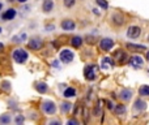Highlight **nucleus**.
Listing matches in <instances>:
<instances>
[{"label": "nucleus", "instance_id": "1", "mask_svg": "<svg viewBox=\"0 0 149 125\" xmlns=\"http://www.w3.org/2000/svg\"><path fill=\"white\" fill-rule=\"evenodd\" d=\"M29 59V54L22 48H17L13 51V60L18 64H24L26 63V60Z\"/></svg>", "mask_w": 149, "mask_h": 125}, {"label": "nucleus", "instance_id": "2", "mask_svg": "<svg viewBox=\"0 0 149 125\" xmlns=\"http://www.w3.org/2000/svg\"><path fill=\"white\" fill-rule=\"evenodd\" d=\"M110 22H111V25L115 26V28H122V26L124 25V22H126V18H124L123 13L115 12V13H113V15H111Z\"/></svg>", "mask_w": 149, "mask_h": 125}, {"label": "nucleus", "instance_id": "3", "mask_svg": "<svg viewBox=\"0 0 149 125\" xmlns=\"http://www.w3.org/2000/svg\"><path fill=\"white\" fill-rule=\"evenodd\" d=\"M59 57H60V61H62V63H64V64H70V63H72V61H73V59H74V54H73L72 50L64 48V50H62V51H60Z\"/></svg>", "mask_w": 149, "mask_h": 125}, {"label": "nucleus", "instance_id": "4", "mask_svg": "<svg viewBox=\"0 0 149 125\" xmlns=\"http://www.w3.org/2000/svg\"><path fill=\"white\" fill-rule=\"evenodd\" d=\"M97 69L98 66L95 65H86L84 69V77L85 79H88V81H93V79H95V77H97Z\"/></svg>", "mask_w": 149, "mask_h": 125}, {"label": "nucleus", "instance_id": "5", "mask_svg": "<svg viewBox=\"0 0 149 125\" xmlns=\"http://www.w3.org/2000/svg\"><path fill=\"white\" fill-rule=\"evenodd\" d=\"M42 110L46 115H55L56 112V104H55L52 100H45L42 103Z\"/></svg>", "mask_w": 149, "mask_h": 125}, {"label": "nucleus", "instance_id": "6", "mask_svg": "<svg viewBox=\"0 0 149 125\" xmlns=\"http://www.w3.org/2000/svg\"><path fill=\"white\" fill-rule=\"evenodd\" d=\"M140 34H141V29L136 25H132L127 29V38L130 39H137L140 37Z\"/></svg>", "mask_w": 149, "mask_h": 125}, {"label": "nucleus", "instance_id": "7", "mask_svg": "<svg viewBox=\"0 0 149 125\" xmlns=\"http://www.w3.org/2000/svg\"><path fill=\"white\" fill-rule=\"evenodd\" d=\"M128 64L132 66V68L135 69H140L144 66V59H143L141 56H139V55H134V56L130 59Z\"/></svg>", "mask_w": 149, "mask_h": 125}, {"label": "nucleus", "instance_id": "8", "mask_svg": "<svg viewBox=\"0 0 149 125\" xmlns=\"http://www.w3.org/2000/svg\"><path fill=\"white\" fill-rule=\"evenodd\" d=\"M114 41L111 38H102L100 41V48L103 50V51H110L114 47Z\"/></svg>", "mask_w": 149, "mask_h": 125}, {"label": "nucleus", "instance_id": "9", "mask_svg": "<svg viewBox=\"0 0 149 125\" xmlns=\"http://www.w3.org/2000/svg\"><path fill=\"white\" fill-rule=\"evenodd\" d=\"M118 97H119V99L123 100V102H130V100L132 99V97H134V91H132L131 89H122L120 91H119Z\"/></svg>", "mask_w": 149, "mask_h": 125}, {"label": "nucleus", "instance_id": "10", "mask_svg": "<svg viewBox=\"0 0 149 125\" xmlns=\"http://www.w3.org/2000/svg\"><path fill=\"white\" fill-rule=\"evenodd\" d=\"M60 28H62L64 31H72L76 29V23H74V21L71 20V18H65V20L62 21Z\"/></svg>", "mask_w": 149, "mask_h": 125}, {"label": "nucleus", "instance_id": "11", "mask_svg": "<svg viewBox=\"0 0 149 125\" xmlns=\"http://www.w3.org/2000/svg\"><path fill=\"white\" fill-rule=\"evenodd\" d=\"M42 46H43V42H42L41 38H31L30 41L28 42V47L30 50H34V51H37V50H41Z\"/></svg>", "mask_w": 149, "mask_h": 125}, {"label": "nucleus", "instance_id": "12", "mask_svg": "<svg viewBox=\"0 0 149 125\" xmlns=\"http://www.w3.org/2000/svg\"><path fill=\"white\" fill-rule=\"evenodd\" d=\"M126 47L131 52H140V51H147V47L144 44H136V43H127Z\"/></svg>", "mask_w": 149, "mask_h": 125}, {"label": "nucleus", "instance_id": "13", "mask_svg": "<svg viewBox=\"0 0 149 125\" xmlns=\"http://www.w3.org/2000/svg\"><path fill=\"white\" fill-rule=\"evenodd\" d=\"M147 102L145 100H143L141 98L137 100H135V104H134V110L137 111V112H141V111H145L147 110Z\"/></svg>", "mask_w": 149, "mask_h": 125}, {"label": "nucleus", "instance_id": "14", "mask_svg": "<svg viewBox=\"0 0 149 125\" xmlns=\"http://www.w3.org/2000/svg\"><path fill=\"white\" fill-rule=\"evenodd\" d=\"M114 65H115V61H114L113 57L106 56V57H103L102 61H101V66H102L103 69H110V68H113Z\"/></svg>", "mask_w": 149, "mask_h": 125}, {"label": "nucleus", "instance_id": "15", "mask_svg": "<svg viewBox=\"0 0 149 125\" xmlns=\"http://www.w3.org/2000/svg\"><path fill=\"white\" fill-rule=\"evenodd\" d=\"M3 20H5V21H10V20H13V18L16 17V9H13V8H9L8 10H5L4 13H3Z\"/></svg>", "mask_w": 149, "mask_h": 125}, {"label": "nucleus", "instance_id": "16", "mask_svg": "<svg viewBox=\"0 0 149 125\" xmlns=\"http://www.w3.org/2000/svg\"><path fill=\"white\" fill-rule=\"evenodd\" d=\"M34 87H36V90L39 94H46V93L49 91V86H47V84H45V82H37V84L34 85Z\"/></svg>", "mask_w": 149, "mask_h": 125}, {"label": "nucleus", "instance_id": "17", "mask_svg": "<svg viewBox=\"0 0 149 125\" xmlns=\"http://www.w3.org/2000/svg\"><path fill=\"white\" fill-rule=\"evenodd\" d=\"M82 43H84V39L80 35H74L71 38V44H72V47H74V48H80L82 46Z\"/></svg>", "mask_w": 149, "mask_h": 125}, {"label": "nucleus", "instance_id": "18", "mask_svg": "<svg viewBox=\"0 0 149 125\" xmlns=\"http://www.w3.org/2000/svg\"><path fill=\"white\" fill-rule=\"evenodd\" d=\"M54 8V1L52 0H45L43 4H42V9H43L45 13H50Z\"/></svg>", "mask_w": 149, "mask_h": 125}, {"label": "nucleus", "instance_id": "19", "mask_svg": "<svg viewBox=\"0 0 149 125\" xmlns=\"http://www.w3.org/2000/svg\"><path fill=\"white\" fill-rule=\"evenodd\" d=\"M76 94H77V91H76V89L74 87H67V89L63 91V97L64 98H73V97H76Z\"/></svg>", "mask_w": 149, "mask_h": 125}, {"label": "nucleus", "instance_id": "20", "mask_svg": "<svg viewBox=\"0 0 149 125\" xmlns=\"http://www.w3.org/2000/svg\"><path fill=\"white\" fill-rule=\"evenodd\" d=\"M114 112H115V115H126V112H127V110H126V106L124 104H116V106H114Z\"/></svg>", "mask_w": 149, "mask_h": 125}, {"label": "nucleus", "instance_id": "21", "mask_svg": "<svg viewBox=\"0 0 149 125\" xmlns=\"http://www.w3.org/2000/svg\"><path fill=\"white\" fill-rule=\"evenodd\" d=\"M115 57H116V61H118V63H124L127 60L126 52L122 51V50H118V51L115 52Z\"/></svg>", "mask_w": 149, "mask_h": 125}, {"label": "nucleus", "instance_id": "22", "mask_svg": "<svg viewBox=\"0 0 149 125\" xmlns=\"http://www.w3.org/2000/svg\"><path fill=\"white\" fill-rule=\"evenodd\" d=\"M60 110H62L63 113L71 112V110H72V103H70V102H63L62 104H60Z\"/></svg>", "mask_w": 149, "mask_h": 125}, {"label": "nucleus", "instance_id": "23", "mask_svg": "<svg viewBox=\"0 0 149 125\" xmlns=\"http://www.w3.org/2000/svg\"><path fill=\"white\" fill-rule=\"evenodd\" d=\"M140 97H149V85H141L139 87Z\"/></svg>", "mask_w": 149, "mask_h": 125}, {"label": "nucleus", "instance_id": "24", "mask_svg": "<svg viewBox=\"0 0 149 125\" xmlns=\"http://www.w3.org/2000/svg\"><path fill=\"white\" fill-rule=\"evenodd\" d=\"M95 3H97V5L100 8H102V9H107L109 8V3L106 1V0H95Z\"/></svg>", "mask_w": 149, "mask_h": 125}, {"label": "nucleus", "instance_id": "25", "mask_svg": "<svg viewBox=\"0 0 149 125\" xmlns=\"http://www.w3.org/2000/svg\"><path fill=\"white\" fill-rule=\"evenodd\" d=\"M0 123L1 124H9L10 123V116L9 115H1L0 116Z\"/></svg>", "mask_w": 149, "mask_h": 125}, {"label": "nucleus", "instance_id": "26", "mask_svg": "<svg viewBox=\"0 0 149 125\" xmlns=\"http://www.w3.org/2000/svg\"><path fill=\"white\" fill-rule=\"evenodd\" d=\"M63 4L65 8H72L76 4V0H63Z\"/></svg>", "mask_w": 149, "mask_h": 125}, {"label": "nucleus", "instance_id": "27", "mask_svg": "<svg viewBox=\"0 0 149 125\" xmlns=\"http://www.w3.org/2000/svg\"><path fill=\"white\" fill-rule=\"evenodd\" d=\"M101 112H102V111H101V104H97V106H95V108H94V111H93V115H94V116H100Z\"/></svg>", "mask_w": 149, "mask_h": 125}, {"label": "nucleus", "instance_id": "28", "mask_svg": "<svg viewBox=\"0 0 149 125\" xmlns=\"http://www.w3.org/2000/svg\"><path fill=\"white\" fill-rule=\"evenodd\" d=\"M16 123H17V124H22L24 123V116H18V117L16 119Z\"/></svg>", "mask_w": 149, "mask_h": 125}, {"label": "nucleus", "instance_id": "29", "mask_svg": "<svg viewBox=\"0 0 149 125\" xmlns=\"http://www.w3.org/2000/svg\"><path fill=\"white\" fill-rule=\"evenodd\" d=\"M70 124L79 125V121H77V120H67V125H70Z\"/></svg>", "mask_w": 149, "mask_h": 125}, {"label": "nucleus", "instance_id": "30", "mask_svg": "<svg viewBox=\"0 0 149 125\" xmlns=\"http://www.w3.org/2000/svg\"><path fill=\"white\" fill-rule=\"evenodd\" d=\"M107 108L109 110H114V103L113 102H107Z\"/></svg>", "mask_w": 149, "mask_h": 125}, {"label": "nucleus", "instance_id": "31", "mask_svg": "<svg viewBox=\"0 0 149 125\" xmlns=\"http://www.w3.org/2000/svg\"><path fill=\"white\" fill-rule=\"evenodd\" d=\"M50 124H58V125H59L60 121L59 120H52V121H50Z\"/></svg>", "mask_w": 149, "mask_h": 125}, {"label": "nucleus", "instance_id": "32", "mask_svg": "<svg viewBox=\"0 0 149 125\" xmlns=\"http://www.w3.org/2000/svg\"><path fill=\"white\" fill-rule=\"evenodd\" d=\"M145 56H147V60L149 61V51H147V55H145Z\"/></svg>", "mask_w": 149, "mask_h": 125}, {"label": "nucleus", "instance_id": "33", "mask_svg": "<svg viewBox=\"0 0 149 125\" xmlns=\"http://www.w3.org/2000/svg\"><path fill=\"white\" fill-rule=\"evenodd\" d=\"M17 1H18V3H26L28 0H17Z\"/></svg>", "mask_w": 149, "mask_h": 125}, {"label": "nucleus", "instance_id": "34", "mask_svg": "<svg viewBox=\"0 0 149 125\" xmlns=\"http://www.w3.org/2000/svg\"><path fill=\"white\" fill-rule=\"evenodd\" d=\"M1 8H3V4H1V3H0V10H1Z\"/></svg>", "mask_w": 149, "mask_h": 125}, {"label": "nucleus", "instance_id": "35", "mask_svg": "<svg viewBox=\"0 0 149 125\" xmlns=\"http://www.w3.org/2000/svg\"><path fill=\"white\" fill-rule=\"evenodd\" d=\"M3 48V44H0V50H1Z\"/></svg>", "mask_w": 149, "mask_h": 125}, {"label": "nucleus", "instance_id": "36", "mask_svg": "<svg viewBox=\"0 0 149 125\" xmlns=\"http://www.w3.org/2000/svg\"><path fill=\"white\" fill-rule=\"evenodd\" d=\"M0 33H1V28H0Z\"/></svg>", "mask_w": 149, "mask_h": 125}, {"label": "nucleus", "instance_id": "37", "mask_svg": "<svg viewBox=\"0 0 149 125\" xmlns=\"http://www.w3.org/2000/svg\"><path fill=\"white\" fill-rule=\"evenodd\" d=\"M148 41H149V35H148Z\"/></svg>", "mask_w": 149, "mask_h": 125}]
</instances>
